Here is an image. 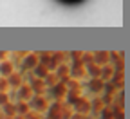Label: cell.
<instances>
[{
  "label": "cell",
  "mask_w": 130,
  "mask_h": 119,
  "mask_svg": "<svg viewBox=\"0 0 130 119\" xmlns=\"http://www.w3.org/2000/svg\"><path fill=\"white\" fill-rule=\"evenodd\" d=\"M67 2H76V0H67Z\"/></svg>",
  "instance_id": "6da1fadb"
}]
</instances>
